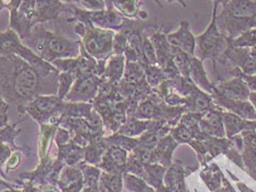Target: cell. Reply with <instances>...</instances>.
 <instances>
[{
	"label": "cell",
	"instance_id": "1",
	"mask_svg": "<svg viewBox=\"0 0 256 192\" xmlns=\"http://www.w3.org/2000/svg\"><path fill=\"white\" fill-rule=\"evenodd\" d=\"M40 74L29 63L16 54L2 56V82L4 98L12 101H30L38 91Z\"/></svg>",
	"mask_w": 256,
	"mask_h": 192
},
{
	"label": "cell",
	"instance_id": "2",
	"mask_svg": "<svg viewBox=\"0 0 256 192\" xmlns=\"http://www.w3.org/2000/svg\"><path fill=\"white\" fill-rule=\"evenodd\" d=\"M24 43L44 60L52 63L60 58L78 57L82 48L80 41L70 40L63 35L50 32L42 26H36L31 32V36Z\"/></svg>",
	"mask_w": 256,
	"mask_h": 192
},
{
	"label": "cell",
	"instance_id": "3",
	"mask_svg": "<svg viewBox=\"0 0 256 192\" xmlns=\"http://www.w3.org/2000/svg\"><path fill=\"white\" fill-rule=\"evenodd\" d=\"M224 5L222 12L216 16V25L226 33L228 38L234 40L256 27V1L229 0Z\"/></svg>",
	"mask_w": 256,
	"mask_h": 192
},
{
	"label": "cell",
	"instance_id": "4",
	"mask_svg": "<svg viewBox=\"0 0 256 192\" xmlns=\"http://www.w3.org/2000/svg\"><path fill=\"white\" fill-rule=\"evenodd\" d=\"M114 30H106L98 26H87L82 37V45L89 55L98 60H106L114 53Z\"/></svg>",
	"mask_w": 256,
	"mask_h": 192
},
{
	"label": "cell",
	"instance_id": "5",
	"mask_svg": "<svg viewBox=\"0 0 256 192\" xmlns=\"http://www.w3.org/2000/svg\"><path fill=\"white\" fill-rule=\"evenodd\" d=\"M216 7H218V3H214L212 21H211L209 27L204 34L196 38L200 57L202 59L214 58L221 54H224L228 46H229L228 37H224L221 34L219 27L216 25Z\"/></svg>",
	"mask_w": 256,
	"mask_h": 192
},
{
	"label": "cell",
	"instance_id": "6",
	"mask_svg": "<svg viewBox=\"0 0 256 192\" xmlns=\"http://www.w3.org/2000/svg\"><path fill=\"white\" fill-rule=\"evenodd\" d=\"M74 5L62 2V0H36L32 25L56 20L65 11L73 12Z\"/></svg>",
	"mask_w": 256,
	"mask_h": 192
},
{
	"label": "cell",
	"instance_id": "7",
	"mask_svg": "<svg viewBox=\"0 0 256 192\" xmlns=\"http://www.w3.org/2000/svg\"><path fill=\"white\" fill-rule=\"evenodd\" d=\"M98 75L90 76H77V80L74 87L66 96V99L70 101H86L96 97L99 88Z\"/></svg>",
	"mask_w": 256,
	"mask_h": 192
},
{
	"label": "cell",
	"instance_id": "8",
	"mask_svg": "<svg viewBox=\"0 0 256 192\" xmlns=\"http://www.w3.org/2000/svg\"><path fill=\"white\" fill-rule=\"evenodd\" d=\"M150 38H151L155 52H156L158 64L164 69V71H168V73L176 70L174 56H172V48L168 42V35H165L162 30H158L153 33Z\"/></svg>",
	"mask_w": 256,
	"mask_h": 192
},
{
	"label": "cell",
	"instance_id": "9",
	"mask_svg": "<svg viewBox=\"0 0 256 192\" xmlns=\"http://www.w3.org/2000/svg\"><path fill=\"white\" fill-rule=\"evenodd\" d=\"M64 107L65 104L62 102V99L60 97L41 96L33 99L32 102L28 106L26 111L36 118H46L50 114H54L56 111H60V110L63 111Z\"/></svg>",
	"mask_w": 256,
	"mask_h": 192
},
{
	"label": "cell",
	"instance_id": "10",
	"mask_svg": "<svg viewBox=\"0 0 256 192\" xmlns=\"http://www.w3.org/2000/svg\"><path fill=\"white\" fill-rule=\"evenodd\" d=\"M168 38L172 46L180 48L189 55L194 54V47H196V38L190 32L187 21H182L180 29L168 34Z\"/></svg>",
	"mask_w": 256,
	"mask_h": 192
},
{
	"label": "cell",
	"instance_id": "11",
	"mask_svg": "<svg viewBox=\"0 0 256 192\" xmlns=\"http://www.w3.org/2000/svg\"><path fill=\"white\" fill-rule=\"evenodd\" d=\"M126 59L124 54H114L112 56L109 57L107 67L104 70V76L110 79V82L119 81L121 79L126 70Z\"/></svg>",
	"mask_w": 256,
	"mask_h": 192
},
{
	"label": "cell",
	"instance_id": "12",
	"mask_svg": "<svg viewBox=\"0 0 256 192\" xmlns=\"http://www.w3.org/2000/svg\"><path fill=\"white\" fill-rule=\"evenodd\" d=\"M114 7L126 18H136L140 15V4L138 0H110Z\"/></svg>",
	"mask_w": 256,
	"mask_h": 192
},
{
	"label": "cell",
	"instance_id": "13",
	"mask_svg": "<svg viewBox=\"0 0 256 192\" xmlns=\"http://www.w3.org/2000/svg\"><path fill=\"white\" fill-rule=\"evenodd\" d=\"M75 78H77V76L72 71H62L60 73L58 76V97L60 99H64L68 95L70 86Z\"/></svg>",
	"mask_w": 256,
	"mask_h": 192
},
{
	"label": "cell",
	"instance_id": "14",
	"mask_svg": "<svg viewBox=\"0 0 256 192\" xmlns=\"http://www.w3.org/2000/svg\"><path fill=\"white\" fill-rule=\"evenodd\" d=\"M128 46V35L124 32H118L114 37V54H124Z\"/></svg>",
	"mask_w": 256,
	"mask_h": 192
},
{
	"label": "cell",
	"instance_id": "15",
	"mask_svg": "<svg viewBox=\"0 0 256 192\" xmlns=\"http://www.w3.org/2000/svg\"><path fill=\"white\" fill-rule=\"evenodd\" d=\"M168 2H174V1H177V2H180V3L182 5L184 8L186 7V3L184 2V0H168Z\"/></svg>",
	"mask_w": 256,
	"mask_h": 192
},
{
	"label": "cell",
	"instance_id": "16",
	"mask_svg": "<svg viewBox=\"0 0 256 192\" xmlns=\"http://www.w3.org/2000/svg\"><path fill=\"white\" fill-rule=\"evenodd\" d=\"M214 3H224V4H226L228 1H229V0H214Z\"/></svg>",
	"mask_w": 256,
	"mask_h": 192
}]
</instances>
